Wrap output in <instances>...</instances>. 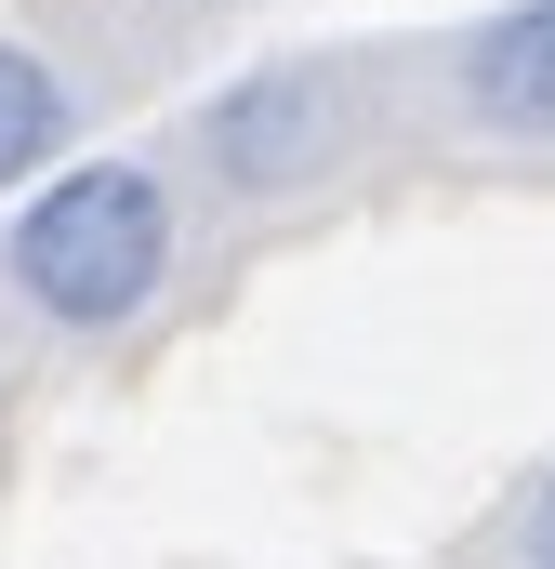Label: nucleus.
<instances>
[{
    "label": "nucleus",
    "mask_w": 555,
    "mask_h": 569,
    "mask_svg": "<svg viewBox=\"0 0 555 569\" xmlns=\"http://www.w3.org/2000/svg\"><path fill=\"white\" fill-rule=\"evenodd\" d=\"M0 266L53 331H133L172 291V186L145 159H67L53 186H27Z\"/></svg>",
    "instance_id": "obj_1"
},
{
    "label": "nucleus",
    "mask_w": 555,
    "mask_h": 569,
    "mask_svg": "<svg viewBox=\"0 0 555 569\" xmlns=\"http://www.w3.org/2000/svg\"><path fill=\"white\" fill-rule=\"evenodd\" d=\"M357 133V93H344V67H317V53H278V67H239L212 107H199V159L239 186V199H278V186H317L331 159Z\"/></svg>",
    "instance_id": "obj_2"
},
{
    "label": "nucleus",
    "mask_w": 555,
    "mask_h": 569,
    "mask_svg": "<svg viewBox=\"0 0 555 569\" xmlns=\"http://www.w3.org/2000/svg\"><path fill=\"white\" fill-rule=\"evenodd\" d=\"M450 80H463V107H476L503 146H555V0L476 13L463 53H450Z\"/></svg>",
    "instance_id": "obj_3"
},
{
    "label": "nucleus",
    "mask_w": 555,
    "mask_h": 569,
    "mask_svg": "<svg viewBox=\"0 0 555 569\" xmlns=\"http://www.w3.org/2000/svg\"><path fill=\"white\" fill-rule=\"evenodd\" d=\"M80 133V107H67V80H53V53H27V40H0V186H53V159Z\"/></svg>",
    "instance_id": "obj_4"
},
{
    "label": "nucleus",
    "mask_w": 555,
    "mask_h": 569,
    "mask_svg": "<svg viewBox=\"0 0 555 569\" xmlns=\"http://www.w3.org/2000/svg\"><path fill=\"white\" fill-rule=\"evenodd\" d=\"M529 569H555V463H543V490H529Z\"/></svg>",
    "instance_id": "obj_5"
}]
</instances>
